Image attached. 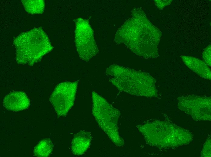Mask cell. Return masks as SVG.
<instances>
[{
    "mask_svg": "<svg viewBox=\"0 0 211 157\" xmlns=\"http://www.w3.org/2000/svg\"><path fill=\"white\" fill-rule=\"evenodd\" d=\"M154 1L156 6L159 9H162L165 6L170 5L172 0H155Z\"/></svg>",
    "mask_w": 211,
    "mask_h": 157,
    "instance_id": "15",
    "label": "cell"
},
{
    "mask_svg": "<svg viewBox=\"0 0 211 157\" xmlns=\"http://www.w3.org/2000/svg\"><path fill=\"white\" fill-rule=\"evenodd\" d=\"M92 139L91 133L82 130L74 136L71 143L72 152L74 155H83L89 147Z\"/></svg>",
    "mask_w": 211,
    "mask_h": 157,
    "instance_id": "10",
    "label": "cell"
},
{
    "mask_svg": "<svg viewBox=\"0 0 211 157\" xmlns=\"http://www.w3.org/2000/svg\"><path fill=\"white\" fill-rule=\"evenodd\" d=\"M79 81L59 84L51 95L49 101L58 117L65 116L73 105Z\"/></svg>",
    "mask_w": 211,
    "mask_h": 157,
    "instance_id": "7",
    "label": "cell"
},
{
    "mask_svg": "<svg viewBox=\"0 0 211 157\" xmlns=\"http://www.w3.org/2000/svg\"><path fill=\"white\" fill-rule=\"evenodd\" d=\"M53 147V144L50 138L44 139L34 147V155L39 157H48L52 152Z\"/></svg>",
    "mask_w": 211,
    "mask_h": 157,
    "instance_id": "12",
    "label": "cell"
},
{
    "mask_svg": "<svg viewBox=\"0 0 211 157\" xmlns=\"http://www.w3.org/2000/svg\"><path fill=\"white\" fill-rule=\"evenodd\" d=\"M180 57L190 69L204 79L211 80V70L203 61L193 56L182 55Z\"/></svg>",
    "mask_w": 211,
    "mask_h": 157,
    "instance_id": "11",
    "label": "cell"
},
{
    "mask_svg": "<svg viewBox=\"0 0 211 157\" xmlns=\"http://www.w3.org/2000/svg\"><path fill=\"white\" fill-rule=\"evenodd\" d=\"M178 107L194 117H210V97L189 95L179 98Z\"/></svg>",
    "mask_w": 211,
    "mask_h": 157,
    "instance_id": "8",
    "label": "cell"
},
{
    "mask_svg": "<svg viewBox=\"0 0 211 157\" xmlns=\"http://www.w3.org/2000/svg\"><path fill=\"white\" fill-rule=\"evenodd\" d=\"M26 11L32 14H40L43 11L45 2L43 0H22Z\"/></svg>",
    "mask_w": 211,
    "mask_h": 157,
    "instance_id": "13",
    "label": "cell"
},
{
    "mask_svg": "<svg viewBox=\"0 0 211 157\" xmlns=\"http://www.w3.org/2000/svg\"><path fill=\"white\" fill-rule=\"evenodd\" d=\"M30 101L26 93L23 91H14L7 95L3 99V105L6 110L19 111L27 108Z\"/></svg>",
    "mask_w": 211,
    "mask_h": 157,
    "instance_id": "9",
    "label": "cell"
},
{
    "mask_svg": "<svg viewBox=\"0 0 211 157\" xmlns=\"http://www.w3.org/2000/svg\"><path fill=\"white\" fill-rule=\"evenodd\" d=\"M106 74L120 91L148 97L157 95L156 80L147 73L113 64L106 69Z\"/></svg>",
    "mask_w": 211,
    "mask_h": 157,
    "instance_id": "2",
    "label": "cell"
},
{
    "mask_svg": "<svg viewBox=\"0 0 211 157\" xmlns=\"http://www.w3.org/2000/svg\"><path fill=\"white\" fill-rule=\"evenodd\" d=\"M137 127L149 144L159 148L181 144L184 142L183 138L187 137L183 135L189 134H186L183 129L159 121L138 125Z\"/></svg>",
    "mask_w": 211,
    "mask_h": 157,
    "instance_id": "5",
    "label": "cell"
},
{
    "mask_svg": "<svg viewBox=\"0 0 211 157\" xmlns=\"http://www.w3.org/2000/svg\"><path fill=\"white\" fill-rule=\"evenodd\" d=\"M18 64L32 66L53 49L49 39L41 27L22 33L13 42Z\"/></svg>",
    "mask_w": 211,
    "mask_h": 157,
    "instance_id": "3",
    "label": "cell"
},
{
    "mask_svg": "<svg viewBox=\"0 0 211 157\" xmlns=\"http://www.w3.org/2000/svg\"><path fill=\"white\" fill-rule=\"evenodd\" d=\"M75 34L79 57L82 60L88 62L99 52L93 30L88 20L81 18L76 19Z\"/></svg>",
    "mask_w": 211,
    "mask_h": 157,
    "instance_id": "6",
    "label": "cell"
},
{
    "mask_svg": "<svg viewBox=\"0 0 211 157\" xmlns=\"http://www.w3.org/2000/svg\"><path fill=\"white\" fill-rule=\"evenodd\" d=\"M115 35L116 43H123L132 52L143 58L158 56V45L162 34L149 21L144 12L137 10Z\"/></svg>",
    "mask_w": 211,
    "mask_h": 157,
    "instance_id": "1",
    "label": "cell"
},
{
    "mask_svg": "<svg viewBox=\"0 0 211 157\" xmlns=\"http://www.w3.org/2000/svg\"><path fill=\"white\" fill-rule=\"evenodd\" d=\"M211 46L210 44L204 50L202 53V57L204 62L208 65L211 66Z\"/></svg>",
    "mask_w": 211,
    "mask_h": 157,
    "instance_id": "14",
    "label": "cell"
},
{
    "mask_svg": "<svg viewBox=\"0 0 211 157\" xmlns=\"http://www.w3.org/2000/svg\"><path fill=\"white\" fill-rule=\"evenodd\" d=\"M92 95V113L99 127L116 146H122L124 140L118 131L120 111L95 91Z\"/></svg>",
    "mask_w": 211,
    "mask_h": 157,
    "instance_id": "4",
    "label": "cell"
}]
</instances>
